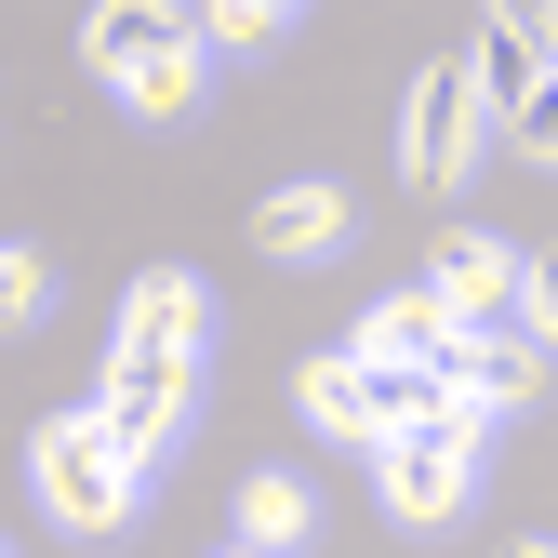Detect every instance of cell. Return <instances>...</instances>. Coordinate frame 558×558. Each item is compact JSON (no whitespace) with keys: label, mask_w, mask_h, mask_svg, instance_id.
I'll list each match as a JSON object with an SVG mask.
<instances>
[{"label":"cell","mask_w":558,"mask_h":558,"mask_svg":"<svg viewBox=\"0 0 558 558\" xmlns=\"http://www.w3.org/2000/svg\"><path fill=\"white\" fill-rule=\"evenodd\" d=\"M199 360H214V293H199L186 266H147L120 293V332H107V373H94V426L133 452V465H160L186 439V412H199Z\"/></svg>","instance_id":"6da1fadb"},{"label":"cell","mask_w":558,"mask_h":558,"mask_svg":"<svg viewBox=\"0 0 558 558\" xmlns=\"http://www.w3.org/2000/svg\"><path fill=\"white\" fill-rule=\"evenodd\" d=\"M81 66L133 120H186L199 81H214V40H199V14H160V0H94L81 14Z\"/></svg>","instance_id":"7a4b0ae2"},{"label":"cell","mask_w":558,"mask_h":558,"mask_svg":"<svg viewBox=\"0 0 558 558\" xmlns=\"http://www.w3.org/2000/svg\"><path fill=\"white\" fill-rule=\"evenodd\" d=\"M27 478H40L53 532H120V519H133V493H147V465H133V452L94 426V399H81V412H53V426L27 439Z\"/></svg>","instance_id":"3957f363"},{"label":"cell","mask_w":558,"mask_h":558,"mask_svg":"<svg viewBox=\"0 0 558 558\" xmlns=\"http://www.w3.org/2000/svg\"><path fill=\"white\" fill-rule=\"evenodd\" d=\"M478 147H506V120H493V94H478V66L452 53V66H426V81L399 94V173L412 186H465Z\"/></svg>","instance_id":"277c9868"},{"label":"cell","mask_w":558,"mask_h":558,"mask_svg":"<svg viewBox=\"0 0 558 558\" xmlns=\"http://www.w3.org/2000/svg\"><path fill=\"white\" fill-rule=\"evenodd\" d=\"M373 493H386V519H399V532L465 519V493H478V412H439V426L386 439V452H373Z\"/></svg>","instance_id":"5b68a950"},{"label":"cell","mask_w":558,"mask_h":558,"mask_svg":"<svg viewBox=\"0 0 558 558\" xmlns=\"http://www.w3.org/2000/svg\"><path fill=\"white\" fill-rule=\"evenodd\" d=\"M519 279H532V253H506L493 227H452V240L426 253V293H439L465 332H519Z\"/></svg>","instance_id":"8992f818"},{"label":"cell","mask_w":558,"mask_h":558,"mask_svg":"<svg viewBox=\"0 0 558 558\" xmlns=\"http://www.w3.org/2000/svg\"><path fill=\"white\" fill-rule=\"evenodd\" d=\"M465 345H478V332L426 293V279H412V293H386V306L360 319V360H386V373H439V386H452V373H465Z\"/></svg>","instance_id":"52a82bcc"},{"label":"cell","mask_w":558,"mask_h":558,"mask_svg":"<svg viewBox=\"0 0 558 558\" xmlns=\"http://www.w3.org/2000/svg\"><path fill=\"white\" fill-rule=\"evenodd\" d=\"M345 227H360V214H345V186H319V173L253 199V253H266V266H332V253H345Z\"/></svg>","instance_id":"ba28073f"},{"label":"cell","mask_w":558,"mask_h":558,"mask_svg":"<svg viewBox=\"0 0 558 558\" xmlns=\"http://www.w3.org/2000/svg\"><path fill=\"white\" fill-rule=\"evenodd\" d=\"M465 66H478V94H493V120H519V107L545 94V66H558V40H545V14H478Z\"/></svg>","instance_id":"9c48e42d"},{"label":"cell","mask_w":558,"mask_h":558,"mask_svg":"<svg viewBox=\"0 0 558 558\" xmlns=\"http://www.w3.org/2000/svg\"><path fill=\"white\" fill-rule=\"evenodd\" d=\"M293 399H306V426H319V439H360V452H386V412H373V360H360V345L306 360V373H293Z\"/></svg>","instance_id":"30bf717a"},{"label":"cell","mask_w":558,"mask_h":558,"mask_svg":"<svg viewBox=\"0 0 558 558\" xmlns=\"http://www.w3.org/2000/svg\"><path fill=\"white\" fill-rule=\"evenodd\" d=\"M532 386H545V345H532V332H478V345H465V373H452V399L478 412V426H493V412H519Z\"/></svg>","instance_id":"8fae6325"},{"label":"cell","mask_w":558,"mask_h":558,"mask_svg":"<svg viewBox=\"0 0 558 558\" xmlns=\"http://www.w3.org/2000/svg\"><path fill=\"white\" fill-rule=\"evenodd\" d=\"M306 532H319V493H306L293 465H253V478H240V545H253V558H293Z\"/></svg>","instance_id":"7c38bea8"},{"label":"cell","mask_w":558,"mask_h":558,"mask_svg":"<svg viewBox=\"0 0 558 558\" xmlns=\"http://www.w3.org/2000/svg\"><path fill=\"white\" fill-rule=\"evenodd\" d=\"M199 40H214V53H266V40H293V0H214Z\"/></svg>","instance_id":"4fadbf2b"},{"label":"cell","mask_w":558,"mask_h":558,"mask_svg":"<svg viewBox=\"0 0 558 558\" xmlns=\"http://www.w3.org/2000/svg\"><path fill=\"white\" fill-rule=\"evenodd\" d=\"M506 147H519L532 173H558V66H545V94H532V107L506 120Z\"/></svg>","instance_id":"5bb4252c"},{"label":"cell","mask_w":558,"mask_h":558,"mask_svg":"<svg viewBox=\"0 0 558 558\" xmlns=\"http://www.w3.org/2000/svg\"><path fill=\"white\" fill-rule=\"evenodd\" d=\"M40 306H53V266L14 240V253H0V319H40Z\"/></svg>","instance_id":"9a60e30c"},{"label":"cell","mask_w":558,"mask_h":558,"mask_svg":"<svg viewBox=\"0 0 558 558\" xmlns=\"http://www.w3.org/2000/svg\"><path fill=\"white\" fill-rule=\"evenodd\" d=\"M519 332L558 345V253H532V279H519Z\"/></svg>","instance_id":"2e32d148"},{"label":"cell","mask_w":558,"mask_h":558,"mask_svg":"<svg viewBox=\"0 0 558 558\" xmlns=\"http://www.w3.org/2000/svg\"><path fill=\"white\" fill-rule=\"evenodd\" d=\"M506 558H558V545H506Z\"/></svg>","instance_id":"e0dca14e"},{"label":"cell","mask_w":558,"mask_h":558,"mask_svg":"<svg viewBox=\"0 0 558 558\" xmlns=\"http://www.w3.org/2000/svg\"><path fill=\"white\" fill-rule=\"evenodd\" d=\"M227 558H253V545H227Z\"/></svg>","instance_id":"ac0fdd59"}]
</instances>
